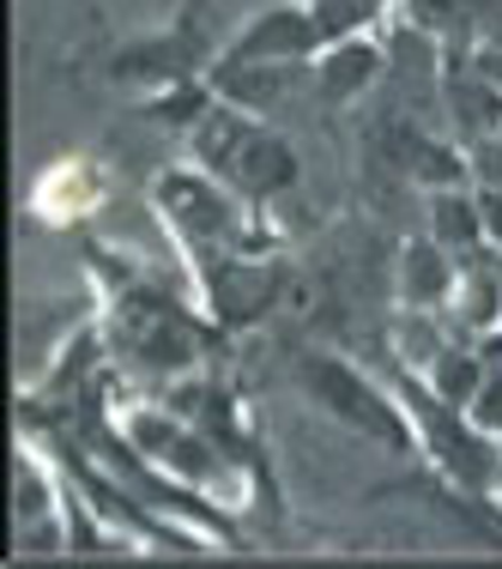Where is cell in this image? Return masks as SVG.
<instances>
[{
	"label": "cell",
	"instance_id": "6da1fadb",
	"mask_svg": "<svg viewBox=\"0 0 502 569\" xmlns=\"http://www.w3.org/2000/svg\"><path fill=\"white\" fill-rule=\"evenodd\" d=\"M194 146H200V164H207L212 176H224V182L237 188V194H249V200L284 194V188L297 182L291 146L273 140L267 128H254L242 110H212L207 121H200Z\"/></svg>",
	"mask_w": 502,
	"mask_h": 569
},
{
	"label": "cell",
	"instance_id": "7a4b0ae2",
	"mask_svg": "<svg viewBox=\"0 0 502 569\" xmlns=\"http://www.w3.org/2000/svg\"><path fill=\"white\" fill-rule=\"evenodd\" d=\"M158 194L175 207L170 219L182 224V230H194L200 242H212V249L242 237V212L230 207L212 182H200V176H164V182H158Z\"/></svg>",
	"mask_w": 502,
	"mask_h": 569
},
{
	"label": "cell",
	"instance_id": "3957f363",
	"mask_svg": "<svg viewBox=\"0 0 502 569\" xmlns=\"http://www.w3.org/2000/svg\"><path fill=\"white\" fill-rule=\"evenodd\" d=\"M309 395H315L321 406H328L333 418H351L358 430H375V437H393V412L382 400L370 395V388L358 382V376L345 370V363H309Z\"/></svg>",
	"mask_w": 502,
	"mask_h": 569
},
{
	"label": "cell",
	"instance_id": "277c9868",
	"mask_svg": "<svg viewBox=\"0 0 502 569\" xmlns=\"http://www.w3.org/2000/svg\"><path fill=\"white\" fill-rule=\"evenodd\" d=\"M454 279H460V261L442 249L436 237H418L405 242L400 254V303L405 309H436L454 297Z\"/></svg>",
	"mask_w": 502,
	"mask_h": 569
},
{
	"label": "cell",
	"instance_id": "5b68a950",
	"mask_svg": "<svg viewBox=\"0 0 502 569\" xmlns=\"http://www.w3.org/2000/svg\"><path fill=\"white\" fill-rule=\"evenodd\" d=\"M430 237L442 242L448 254H472L479 249L484 237H491V230H484V207H479V194H466V188L460 182H448V188H436V194H430Z\"/></svg>",
	"mask_w": 502,
	"mask_h": 569
},
{
	"label": "cell",
	"instance_id": "8992f818",
	"mask_svg": "<svg viewBox=\"0 0 502 569\" xmlns=\"http://www.w3.org/2000/svg\"><path fill=\"white\" fill-rule=\"evenodd\" d=\"M484 351H454V346H442L436 358H430V395H436L442 406H460L466 412V400L479 395V382H484Z\"/></svg>",
	"mask_w": 502,
	"mask_h": 569
},
{
	"label": "cell",
	"instance_id": "52a82bcc",
	"mask_svg": "<svg viewBox=\"0 0 502 569\" xmlns=\"http://www.w3.org/2000/svg\"><path fill=\"white\" fill-rule=\"evenodd\" d=\"M309 43H315V24H309V12H273L261 31L242 37L237 56H254V67H267L273 56H303Z\"/></svg>",
	"mask_w": 502,
	"mask_h": 569
},
{
	"label": "cell",
	"instance_id": "ba28073f",
	"mask_svg": "<svg viewBox=\"0 0 502 569\" xmlns=\"http://www.w3.org/2000/svg\"><path fill=\"white\" fill-rule=\"evenodd\" d=\"M375 67H382V56H375L363 37H358V43H333L328 61H321V91L345 103V98H358V91L375 79Z\"/></svg>",
	"mask_w": 502,
	"mask_h": 569
},
{
	"label": "cell",
	"instance_id": "9c48e42d",
	"mask_svg": "<svg viewBox=\"0 0 502 569\" xmlns=\"http://www.w3.org/2000/svg\"><path fill=\"white\" fill-rule=\"evenodd\" d=\"M466 418H472V430H484V437H502V363L484 370L479 395L466 400Z\"/></svg>",
	"mask_w": 502,
	"mask_h": 569
},
{
	"label": "cell",
	"instance_id": "30bf717a",
	"mask_svg": "<svg viewBox=\"0 0 502 569\" xmlns=\"http://www.w3.org/2000/svg\"><path fill=\"white\" fill-rule=\"evenodd\" d=\"M496 467H502V437H496Z\"/></svg>",
	"mask_w": 502,
	"mask_h": 569
}]
</instances>
